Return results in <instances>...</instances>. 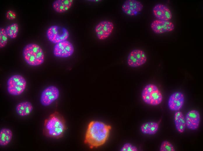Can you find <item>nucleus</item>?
<instances>
[{
    "mask_svg": "<svg viewBox=\"0 0 203 151\" xmlns=\"http://www.w3.org/2000/svg\"><path fill=\"white\" fill-rule=\"evenodd\" d=\"M111 129V125L102 122L90 121L85 132L84 143L91 148L102 145L107 140Z\"/></svg>",
    "mask_w": 203,
    "mask_h": 151,
    "instance_id": "nucleus-1",
    "label": "nucleus"
},
{
    "mask_svg": "<svg viewBox=\"0 0 203 151\" xmlns=\"http://www.w3.org/2000/svg\"><path fill=\"white\" fill-rule=\"evenodd\" d=\"M66 129L65 120L59 112L50 114L44 122L43 132L48 137L59 139L62 137Z\"/></svg>",
    "mask_w": 203,
    "mask_h": 151,
    "instance_id": "nucleus-2",
    "label": "nucleus"
},
{
    "mask_svg": "<svg viewBox=\"0 0 203 151\" xmlns=\"http://www.w3.org/2000/svg\"><path fill=\"white\" fill-rule=\"evenodd\" d=\"M22 55L24 59L28 65L36 66L42 64L44 60V55L41 47L37 44L30 43L24 48Z\"/></svg>",
    "mask_w": 203,
    "mask_h": 151,
    "instance_id": "nucleus-3",
    "label": "nucleus"
},
{
    "mask_svg": "<svg viewBox=\"0 0 203 151\" xmlns=\"http://www.w3.org/2000/svg\"><path fill=\"white\" fill-rule=\"evenodd\" d=\"M141 98L146 103L152 106L160 104L163 100L162 94L158 87L153 84L146 85L143 89Z\"/></svg>",
    "mask_w": 203,
    "mask_h": 151,
    "instance_id": "nucleus-4",
    "label": "nucleus"
},
{
    "mask_svg": "<svg viewBox=\"0 0 203 151\" xmlns=\"http://www.w3.org/2000/svg\"><path fill=\"white\" fill-rule=\"evenodd\" d=\"M26 85V81L24 77L20 75H14L10 77L7 81V91L11 95L18 96L24 92Z\"/></svg>",
    "mask_w": 203,
    "mask_h": 151,
    "instance_id": "nucleus-5",
    "label": "nucleus"
},
{
    "mask_svg": "<svg viewBox=\"0 0 203 151\" xmlns=\"http://www.w3.org/2000/svg\"><path fill=\"white\" fill-rule=\"evenodd\" d=\"M69 35V32L66 28L57 25L50 26L46 31L47 38L50 42L55 44L67 40Z\"/></svg>",
    "mask_w": 203,
    "mask_h": 151,
    "instance_id": "nucleus-6",
    "label": "nucleus"
},
{
    "mask_svg": "<svg viewBox=\"0 0 203 151\" xmlns=\"http://www.w3.org/2000/svg\"><path fill=\"white\" fill-rule=\"evenodd\" d=\"M74 52L73 45L70 41L66 40L55 44L53 49V53L56 57L66 58L71 56Z\"/></svg>",
    "mask_w": 203,
    "mask_h": 151,
    "instance_id": "nucleus-7",
    "label": "nucleus"
},
{
    "mask_svg": "<svg viewBox=\"0 0 203 151\" xmlns=\"http://www.w3.org/2000/svg\"><path fill=\"white\" fill-rule=\"evenodd\" d=\"M147 56L145 52L139 49L132 50L129 54L127 62L128 65L132 67H137L145 64L147 61Z\"/></svg>",
    "mask_w": 203,
    "mask_h": 151,
    "instance_id": "nucleus-8",
    "label": "nucleus"
},
{
    "mask_svg": "<svg viewBox=\"0 0 203 151\" xmlns=\"http://www.w3.org/2000/svg\"><path fill=\"white\" fill-rule=\"evenodd\" d=\"M60 92L58 88L54 86H50L42 92L40 97V102L45 106L50 105L58 98Z\"/></svg>",
    "mask_w": 203,
    "mask_h": 151,
    "instance_id": "nucleus-9",
    "label": "nucleus"
},
{
    "mask_svg": "<svg viewBox=\"0 0 203 151\" xmlns=\"http://www.w3.org/2000/svg\"><path fill=\"white\" fill-rule=\"evenodd\" d=\"M114 28L113 24L111 21L105 20L99 22L95 28V31L98 38L100 40L108 38Z\"/></svg>",
    "mask_w": 203,
    "mask_h": 151,
    "instance_id": "nucleus-10",
    "label": "nucleus"
},
{
    "mask_svg": "<svg viewBox=\"0 0 203 151\" xmlns=\"http://www.w3.org/2000/svg\"><path fill=\"white\" fill-rule=\"evenodd\" d=\"M150 26L153 31L157 34H160L173 30L175 28L174 24L170 21L159 20H153Z\"/></svg>",
    "mask_w": 203,
    "mask_h": 151,
    "instance_id": "nucleus-11",
    "label": "nucleus"
},
{
    "mask_svg": "<svg viewBox=\"0 0 203 151\" xmlns=\"http://www.w3.org/2000/svg\"><path fill=\"white\" fill-rule=\"evenodd\" d=\"M143 7V4L139 1L127 0L124 2L121 8L123 11L126 14L133 16L141 11Z\"/></svg>",
    "mask_w": 203,
    "mask_h": 151,
    "instance_id": "nucleus-12",
    "label": "nucleus"
},
{
    "mask_svg": "<svg viewBox=\"0 0 203 151\" xmlns=\"http://www.w3.org/2000/svg\"><path fill=\"white\" fill-rule=\"evenodd\" d=\"M184 96L180 92H175L173 93L169 97L168 106L170 110L172 111H178L182 107L184 102Z\"/></svg>",
    "mask_w": 203,
    "mask_h": 151,
    "instance_id": "nucleus-13",
    "label": "nucleus"
},
{
    "mask_svg": "<svg viewBox=\"0 0 203 151\" xmlns=\"http://www.w3.org/2000/svg\"><path fill=\"white\" fill-rule=\"evenodd\" d=\"M153 12L157 19L170 21L172 18V14L169 8L162 4H158L153 8Z\"/></svg>",
    "mask_w": 203,
    "mask_h": 151,
    "instance_id": "nucleus-14",
    "label": "nucleus"
},
{
    "mask_svg": "<svg viewBox=\"0 0 203 151\" xmlns=\"http://www.w3.org/2000/svg\"><path fill=\"white\" fill-rule=\"evenodd\" d=\"M186 127L192 130H195L199 127L200 121L199 112L195 110L188 112L185 116Z\"/></svg>",
    "mask_w": 203,
    "mask_h": 151,
    "instance_id": "nucleus-15",
    "label": "nucleus"
},
{
    "mask_svg": "<svg viewBox=\"0 0 203 151\" xmlns=\"http://www.w3.org/2000/svg\"><path fill=\"white\" fill-rule=\"evenodd\" d=\"M74 1L73 0H56L53 3L52 7L57 12L63 13L70 9Z\"/></svg>",
    "mask_w": 203,
    "mask_h": 151,
    "instance_id": "nucleus-16",
    "label": "nucleus"
},
{
    "mask_svg": "<svg viewBox=\"0 0 203 151\" xmlns=\"http://www.w3.org/2000/svg\"><path fill=\"white\" fill-rule=\"evenodd\" d=\"M33 109V105L29 101H24L19 103L15 108L17 113L21 116L28 115L31 113Z\"/></svg>",
    "mask_w": 203,
    "mask_h": 151,
    "instance_id": "nucleus-17",
    "label": "nucleus"
},
{
    "mask_svg": "<svg viewBox=\"0 0 203 151\" xmlns=\"http://www.w3.org/2000/svg\"><path fill=\"white\" fill-rule=\"evenodd\" d=\"M174 121L177 131L180 133H183L186 127L185 117L179 111H176L174 116Z\"/></svg>",
    "mask_w": 203,
    "mask_h": 151,
    "instance_id": "nucleus-18",
    "label": "nucleus"
},
{
    "mask_svg": "<svg viewBox=\"0 0 203 151\" xmlns=\"http://www.w3.org/2000/svg\"><path fill=\"white\" fill-rule=\"evenodd\" d=\"M159 125L155 122H148L143 124L141 126L140 130L144 134L153 135L156 134L159 129Z\"/></svg>",
    "mask_w": 203,
    "mask_h": 151,
    "instance_id": "nucleus-19",
    "label": "nucleus"
},
{
    "mask_svg": "<svg viewBox=\"0 0 203 151\" xmlns=\"http://www.w3.org/2000/svg\"><path fill=\"white\" fill-rule=\"evenodd\" d=\"M12 131L7 128H2L0 131V145L5 146L10 142L13 137Z\"/></svg>",
    "mask_w": 203,
    "mask_h": 151,
    "instance_id": "nucleus-20",
    "label": "nucleus"
},
{
    "mask_svg": "<svg viewBox=\"0 0 203 151\" xmlns=\"http://www.w3.org/2000/svg\"><path fill=\"white\" fill-rule=\"evenodd\" d=\"M5 29L8 37L14 39L18 35L19 26L17 23H13L7 26Z\"/></svg>",
    "mask_w": 203,
    "mask_h": 151,
    "instance_id": "nucleus-21",
    "label": "nucleus"
},
{
    "mask_svg": "<svg viewBox=\"0 0 203 151\" xmlns=\"http://www.w3.org/2000/svg\"><path fill=\"white\" fill-rule=\"evenodd\" d=\"M8 36L5 28H0V47H4L7 44L8 40Z\"/></svg>",
    "mask_w": 203,
    "mask_h": 151,
    "instance_id": "nucleus-22",
    "label": "nucleus"
},
{
    "mask_svg": "<svg viewBox=\"0 0 203 151\" xmlns=\"http://www.w3.org/2000/svg\"><path fill=\"white\" fill-rule=\"evenodd\" d=\"M160 151H175V149L172 144L167 141H163L160 147Z\"/></svg>",
    "mask_w": 203,
    "mask_h": 151,
    "instance_id": "nucleus-23",
    "label": "nucleus"
},
{
    "mask_svg": "<svg viewBox=\"0 0 203 151\" xmlns=\"http://www.w3.org/2000/svg\"><path fill=\"white\" fill-rule=\"evenodd\" d=\"M121 151H137L136 147L130 143H126L124 144L120 150Z\"/></svg>",
    "mask_w": 203,
    "mask_h": 151,
    "instance_id": "nucleus-24",
    "label": "nucleus"
},
{
    "mask_svg": "<svg viewBox=\"0 0 203 151\" xmlns=\"http://www.w3.org/2000/svg\"><path fill=\"white\" fill-rule=\"evenodd\" d=\"M6 17L7 19L12 20L16 18V15L14 11L11 10H8L6 13Z\"/></svg>",
    "mask_w": 203,
    "mask_h": 151,
    "instance_id": "nucleus-25",
    "label": "nucleus"
}]
</instances>
